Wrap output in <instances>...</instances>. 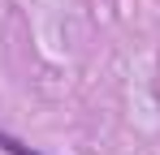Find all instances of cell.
<instances>
[{"instance_id":"6da1fadb","label":"cell","mask_w":160,"mask_h":155,"mask_svg":"<svg viewBox=\"0 0 160 155\" xmlns=\"http://www.w3.org/2000/svg\"><path fill=\"white\" fill-rule=\"evenodd\" d=\"M0 151H4V155H43V151H35L30 142H22V138H13L9 129H0Z\"/></svg>"}]
</instances>
